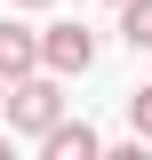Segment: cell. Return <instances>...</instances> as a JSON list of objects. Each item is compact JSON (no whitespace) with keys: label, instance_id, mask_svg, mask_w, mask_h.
<instances>
[{"label":"cell","instance_id":"1","mask_svg":"<svg viewBox=\"0 0 152 160\" xmlns=\"http://www.w3.org/2000/svg\"><path fill=\"white\" fill-rule=\"evenodd\" d=\"M0 120H8L16 136H32V144H40V136L64 120V80L48 72V64H40V72H24V80H8V104H0Z\"/></svg>","mask_w":152,"mask_h":160},{"label":"cell","instance_id":"2","mask_svg":"<svg viewBox=\"0 0 152 160\" xmlns=\"http://www.w3.org/2000/svg\"><path fill=\"white\" fill-rule=\"evenodd\" d=\"M40 64H48L56 80L88 72V64H96V32H88V24H48V32H40Z\"/></svg>","mask_w":152,"mask_h":160},{"label":"cell","instance_id":"3","mask_svg":"<svg viewBox=\"0 0 152 160\" xmlns=\"http://www.w3.org/2000/svg\"><path fill=\"white\" fill-rule=\"evenodd\" d=\"M24 72H40V32L0 16V80H24Z\"/></svg>","mask_w":152,"mask_h":160},{"label":"cell","instance_id":"4","mask_svg":"<svg viewBox=\"0 0 152 160\" xmlns=\"http://www.w3.org/2000/svg\"><path fill=\"white\" fill-rule=\"evenodd\" d=\"M40 152L48 160H104V136H96L88 120H56V128L40 136Z\"/></svg>","mask_w":152,"mask_h":160},{"label":"cell","instance_id":"5","mask_svg":"<svg viewBox=\"0 0 152 160\" xmlns=\"http://www.w3.org/2000/svg\"><path fill=\"white\" fill-rule=\"evenodd\" d=\"M120 40L128 48H152V0H120Z\"/></svg>","mask_w":152,"mask_h":160},{"label":"cell","instance_id":"6","mask_svg":"<svg viewBox=\"0 0 152 160\" xmlns=\"http://www.w3.org/2000/svg\"><path fill=\"white\" fill-rule=\"evenodd\" d=\"M128 120H136V136L152 144V88H136V96H128Z\"/></svg>","mask_w":152,"mask_h":160},{"label":"cell","instance_id":"7","mask_svg":"<svg viewBox=\"0 0 152 160\" xmlns=\"http://www.w3.org/2000/svg\"><path fill=\"white\" fill-rule=\"evenodd\" d=\"M8 8H56V0H8Z\"/></svg>","mask_w":152,"mask_h":160},{"label":"cell","instance_id":"8","mask_svg":"<svg viewBox=\"0 0 152 160\" xmlns=\"http://www.w3.org/2000/svg\"><path fill=\"white\" fill-rule=\"evenodd\" d=\"M0 104H8V80H0Z\"/></svg>","mask_w":152,"mask_h":160},{"label":"cell","instance_id":"9","mask_svg":"<svg viewBox=\"0 0 152 160\" xmlns=\"http://www.w3.org/2000/svg\"><path fill=\"white\" fill-rule=\"evenodd\" d=\"M0 160H8V136H0Z\"/></svg>","mask_w":152,"mask_h":160},{"label":"cell","instance_id":"10","mask_svg":"<svg viewBox=\"0 0 152 160\" xmlns=\"http://www.w3.org/2000/svg\"><path fill=\"white\" fill-rule=\"evenodd\" d=\"M112 8H120V0H112Z\"/></svg>","mask_w":152,"mask_h":160}]
</instances>
